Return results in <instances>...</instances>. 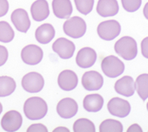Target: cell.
<instances>
[{"label":"cell","mask_w":148,"mask_h":132,"mask_svg":"<svg viewBox=\"0 0 148 132\" xmlns=\"http://www.w3.org/2000/svg\"><path fill=\"white\" fill-rule=\"evenodd\" d=\"M116 54L125 60H132L137 56L138 48L136 40L131 36H123L114 45Z\"/></svg>","instance_id":"cell-2"},{"label":"cell","mask_w":148,"mask_h":132,"mask_svg":"<svg viewBox=\"0 0 148 132\" xmlns=\"http://www.w3.org/2000/svg\"><path fill=\"white\" fill-rule=\"evenodd\" d=\"M11 21L17 31L26 33L31 27V21L28 13L23 9H17L11 14Z\"/></svg>","instance_id":"cell-13"},{"label":"cell","mask_w":148,"mask_h":132,"mask_svg":"<svg viewBox=\"0 0 148 132\" xmlns=\"http://www.w3.org/2000/svg\"><path fill=\"white\" fill-rule=\"evenodd\" d=\"M53 50L58 57L63 59H69L73 57L75 51V46L70 40L60 37L53 44Z\"/></svg>","instance_id":"cell-10"},{"label":"cell","mask_w":148,"mask_h":132,"mask_svg":"<svg viewBox=\"0 0 148 132\" xmlns=\"http://www.w3.org/2000/svg\"><path fill=\"white\" fill-rule=\"evenodd\" d=\"M104 100L99 94H90L83 100V107L87 112L97 113L103 109Z\"/></svg>","instance_id":"cell-21"},{"label":"cell","mask_w":148,"mask_h":132,"mask_svg":"<svg viewBox=\"0 0 148 132\" xmlns=\"http://www.w3.org/2000/svg\"><path fill=\"white\" fill-rule=\"evenodd\" d=\"M21 59L28 65H38L43 58V51L42 48L36 45L31 44L25 46L21 50Z\"/></svg>","instance_id":"cell-8"},{"label":"cell","mask_w":148,"mask_h":132,"mask_svg":"<svg viewBox=\"0 0 148 132\" xmlns=\"http://www.w3.org/2000/svg\"><path fill=\"white\" fill-rule=\"evenodd\" d=\"M136 90L143 101L148 98V74L140 75L136 80Z\"/></svg>","instance_id":"cell-23"},{"label":"cell","mask_w":148,"mask_h":132,"mask_svg":"<svg viewBox=\"0 0 148 132\" xmlns=\"http://www.w3.org/2000/svg\"><path fill=\"white\" fill-rule=\"evenodd\" d=\"M16 83L10 76H0V98H5L15 91Z\"/></svg>","instance_id":"cell-22"},{"label":"cell","mask_w":148,"mask_h":132,"mask_svg":"<svg viewBox=\"0 0 148 132\" xmlns=\"http://www.w3.org/2000/svg\"><path fill=\"white\" fill-rule=\"evenodd\" d=\"M63 30L68 36L74 39H78L86 34V23L79 16H74L67 19V21L64 23Z\"/></svg>","instance_id":"cell-3"},{"label":"cell","mask_w":148,"mask_h":132,"mask_svg":"<svg viewBox=\"0 0 148 132\" xmlns=\"http://www.w3.org/2000/svg\"><path fill=\"white\" fill-rule=\"evenodd\" d=\"M21 114L15 110H10L4 113L1 120V126L3 131L8 132L17 131L22 125Z\"/></svg>","instance_id":"cell-7"},{"label":"cell","mask_w":148,"mask_h":132,"mask_svg":"<svg viewBox=\"0 0 148 132\" xmlns=\"http://www.w3.org/2000/svg\"><path fill=\"white\" fill-rule=\"evenodd\" d=\"M101 68L103 74L109 78H116L125 71V64L117 57L110 55L105 57L102 61Z\"/></svg>","instance_id":"cell-4"},{"label":"cell","mask_w":148,"mask_h":132,"mask_svg":"<svg viewBox=\"0 0 148 132\" xmlns=\"http://www.w3.org/2000/svg\"><path fill=\"white\" fill-rule=\"evenodd\" d=\"M142 0H121L122 6L127 12H136L141 6Z\"/></svg>","instance_id":"cell-28"},{"label":"cell","mask_w":148,"mask_h":132,"mask_svg":"<svg viewBox=\"0 0 148 132\" xmlns=\"http://www.w3.org/2000/svg\"><path fill=\"white\" fill-rule=\"evenodd\" d=\"M2 111H3V106H2V104H1V102H0V114H1V113H2Z\"/></svg>","instance_id":"cell-36"},{"label":"cell","mask_w":148,"mask_h":132,"mask_svg":"<svg viewBox=\"0 0 148 132\" xmlns=\"http://www.w3.org/2000/svg\"><path fill=\"white\" fill-rule=\"evenodd\" d=\"M73 131L75 132H94L96 131V127L94 124L88 119H79L74 123Z\"/></svg>","instance_id":"cell-25"},{"label":"cell","mask_w":148,"mask_h":132,"mask_svg":"<svg viewBox=\"0 0 148 132\" xmlns=\"http://www.w3.org/2000/svg\"><path fill=\"white\" fill-rule=\"evenodd\" d=\"M140 47H141V54L143 57L148 58V36L142 40Z\"/></svg>","instance_id":"cell-32"},{"label":"cell","mask_w":148,"mask_h":132,"mask_svg":"<svg viewBox=\"0 0 148 132\" xmlns=\"http://www.w3.org/2000/svg\"><path fill=\"white\" fill-rule=\"evenodd\" d=\"M52 8L54 15L58 19H69L73 12L70 0H53Z\"/></svg>","instance_id":"cell-18"},{"label":"cell","mask_w":148,"mask_h":132,"mask_svg":"<svg viewBox=\"0 0 148 132\" xmlns=\"http://www.w3.org/2000/svg\"><path fill=\"white\" fill-rule=\"evenodd\" d=\"M147 110H148V102H147Z\"/></svg>","instance_id":"cell-37"},{"label":"cell","mask_w":148,"mask_h":132,"mask_svg":"<svg viewBox=\"0 0 148 132\" xmlns=\"http://www.w3.org/2000/svg\"><path fill=\"white\" fill-rule=\"evenodd\" d=\"M47 132V128L42 124H33L28 127L27 132Z\"/></svg>","instance_id":"cell-30"},{"label":"cell","mask_w":148,"mask_h":132,"mask_svg":"<svg viewBox=\"0 0 148 132\" xmlns=\"http://www.w3.org/2000/svg\"><path fill=\"white\" fill-rule=\"evenodd\" d=\"M14 37V32L11 25L6 21H0V42L8 43Z\"/></svg>","instance_id":"cell-24"},{"label":"cell","mask_w":148,"mask_h":132,"mask_svg":"<svg viewBox=\"0 0 148 132\" xmlns=\"http://www.w3.org/2000/svg\"><path fill=\"white\" fill-rule=\"evenodd\" d=\"M127 131L128 132H131V131L141 132L142 131V129L140 128V126L139 124H132L131 126H130V127L128 128Z\"/></svg>","instance_id":"cell-33"},{"label":"cell","mask_w":148,"mask_h":132,"mask_svg":"<svg viewBox=\"0 0 148 132\" xmlns=\"http://www.w3.org/2000/svg\"><path fill=\"white\" fill-rule=\"evenodd\" d=\"M119 3L117 0H98L97 12L102 17H112L119 13Z\"/></svg>","instance_id":"cell-19"},{"label":"cell","mask_w":148,"mask_h":132,"mask_svg":"<svg viewBox=\"0 0 148 132\" xmlns=\"http://www.w3.org/2000/svg\"><path fill=\"white\" fill-rule=\"evenodd\" d=\"M44 79L37 72H30L25 75L21 80L23 89L30 93H37L44 87Z\"/></svg>","instance_id":"cell-6"},{"label":"cell","mask_w":148,"mask_h":132,"mask_svg":"<svg viewBox=\"0 0 148 132\" xmlns=\"http://www.w3.org/2000/svg\"><path fill=\"white\" fill-rule=\"evenodd\" d=\"M58 87L63 91H69L74 90L78 85V77L77 75L70 69L63 70L58 77Z\"/></svg>","instance_id":"cell-15"},{"label":"cell","mask_w":148,"mask_h":132,"mask_svg":"<svg viewBox=\"0 0 148 132\" xmlns=\"http://www.w3.org/2000/svg\"><path fill=\"white\" fill-rule=\"evenodd\" d=\"M123 130H124L123 125L119 121L115 120H110V119L103 121L99 126V131L101 132H121L123 131Z\"/></svg>","instance_id":"cell-26"},{"label":"cell","mask_w":148,"mask_h":132,"mask_svg":"<svg viewBox=\"0 0 148 132\" xmlns=\"http://www.w3.org/2000/svg\"><path fill=\"white\" fill-rule=\"evenodd\" d=\"M9 52L4 46L0 45V67L3 66L8 60Z\"/></svg>","instance_id":"cell-29"},{"label":"cell","mask_w":148,"mask_h":132,"mask_svg":"<svg viewBox=\"0 0 148 132\" xmlns=\"http://www.w3.org/2000/svg\"><path fill=\"white\" fill-rule=\"evenodd\" d=\"M108 112L115 117L125 118L130 113L131 107L128 101L119 98H114L108 103Z\"/></svg>","instance_id":"cell-9"},{"label":"cell","mask_w":148,"mask_h":132,"mask_svg":"<svg viewBox=\"0 0 148 132\" xmlns=\"http://www.w3.org/2000/svg\"><path fill=\"white\" fill-rule=\"evenodd\" d=\"M31 14L35 21L41 22L45 21L50 14L48 3L47 0H36L32 4Z\"/></svg>","instance_id":"cell-17"},{"label":"cell","mask_w":148,"mask_h":132,"mask_svg":"<svg viewBox=\"0 0 148 132\" xmlns=\"http://www.w3.org/2000/svg\"><path fill=\"white\" fill-rule=\"evenodd\" d=\"M97 55L96 51L91 47H83L79 50L76 55V64L82 69H87L94 65L97 61Z\"/></svg>","instance_id":"cell-14"},{"label":"cell","mask_w":148,"mask_h":132,"mask_svg":"<svg viewBox=\"0 0 148 132\" xmlns=\"http://www.w3.org/2000/svg\"><path fill=\"white\" fill-rule=\"evenodd\" d=\"M114 89L117 93L129 98L133 96L136 91V83L132 77L125 76L116 81Z\"/></svg>","instance_id":"cell-16"},{"label":"cell","mask_w":148,"mask_h":132,"mask_svg":"<svg viewBox=\"0 0 148 132\" xmlns=\"http://www.w3.org/2000/svg\"><path fill=\"white\" fill-rule=\"evenodd\" d=\"M58 131H64V132H69V130L66 127H57L53 130V132Z\"/></svg>","instance_id":"cell-34"},{"label":"cell","mask_w":148,"mask_h":132,"mask_svg":"<svg viewBox=\"0 0 148 132\" xmlns=\"http://www.w3.org/2000/svg\"><path fill=\"white\" fill-rule=\"evenodd\" d=\"M78 112V104L75 100L65 98L57 104V113L63 119H71Z\"/></svg>","instance_id":"cell-12"},{"label":"cell","mask_w":148,"mask_h":132,"mask_svg":"<svg viewBox=\"0 0 148 132\" xmlns=\"http://www.w3.org/2000/svg\"><path fill=\"white\" fill-rule=\"evenodd\" d=\"M121 32L120 24L117 21L109 20L100 23L97 26V34L105 41H112L115 39Z\"/></svg>","instance_id":"cell-5"},{"label":"cell","mask_w":148,"mask_h":132,"mask_svg":"<svg viewBox=\"0 0 148 132\" xmlns=\"http://www.w3.org/2000/svg\"><path fill=\"white\" fill-rule=\"evenodd\" d=\"M143 14H144V16L145 18L148 20V3H146V5L144 6V9H143Z\"/></svg>","instance_id":"cell-35"},{"label":"cell","mask_w":148,"mask_h":132,"mask_svg":"<svg viewBox=\"0 0 148 132\" xmlns=\"http://www.w3.org/2000/svg\"><path fill=\"white\" fill-rule=\"evenodd\" d=\"M23 109L27 119L31 120H38L46 116L47 113V104L42 98L32 97L25 102Z\"/></svg>","instance_id":"cell-1"},{"label":"cell","mask_w":148,"mask_h":132,"mask_svg":"<svg viewBox=\"0 0 148 132\" xmlns=\"http://www.w3.org/2000/svg\"><path fill=\"white\" fill-rule=\"evenodd\" d=\"M81 84L86 91H98L103 86V77L97 71H87L81 78Z\"/></svg>","instance_id":"cell-11"},{"label":"cell","mask_w":148,"mask_h":132,"mask_svg":"<svg viewBox=\"0 0 148 132\" xmlns=\"http://www.w3.org/2000/svg\"><path fill=\"white\" fill-rule=\"evenodd\" d=\"M10 9V4L8 0H0V17L4 16Z\"/></svg>","instance_id":"cell-31"},{"label":"cell","mask_w":148,"mask_h":132,"mask_svg":"<svg viewBox=\"0 0 148 132\" xmlns=\"http://www.w3.org/2000/svg\"><path fill=\"white\" fill-rule=\"evenodd\" d=\"M35 36L39 43L47 44L55 36V30L51 24L45 23L36 30Z\"/></svg>","instance_id":"cell-20"},{"label":"cell","mask_w":148,"mask_h":132,"mask_svg":"<svg viewBox=\"0 0 148 132\" xmlns=\"http://www.w3.org/2000/svg\"><path fill=\"white\" fill-rule=\"evenodd\" d=\"M77 10L80 14L86 15L90 14L94 6V0H75Z\"/></svg>","instance_id":"cell-27"}]
</instances>
